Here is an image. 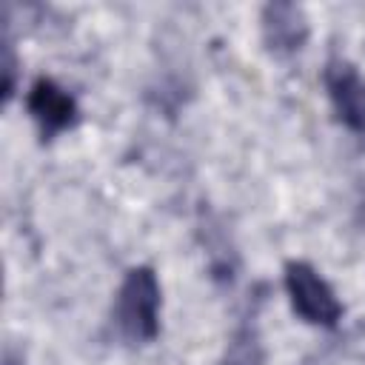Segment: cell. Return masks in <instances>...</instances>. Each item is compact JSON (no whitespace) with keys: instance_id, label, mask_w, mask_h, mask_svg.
<instances>
[{"instance_id":"obj_1","label":"cell","mask_w":365,"mask_h":365,"mask_svg":"<svg viewBox=\"0 0 365 365\" xmlns=\"http://www.w3.org/2000/svg\"><path fill=\"white\" fill-rule=\"evenodd\" d=\"M163 288L151 265H134L123 274L111 305V322L123 342L151 345L160 336Z\"/></svg>"},{"instance_id":"obj_2","label":"cell","mask_w":365,"mask_h":365,"mask_svg":"<svg viewBox=\"0 0 365 365\" xmlns=\"http://www.w3.org/2000/svg\"><path fill=\"white\" fill-rule=\"evenodd\" d=\"M282 288L291 302V311L314 328L334 331L342 322V302L334 285L305 259H288L282 268Z\"/></svg>"},{"instance_id":"obj_3","label":"cell","mask_w":365,"mask_h":365,"mask_svg":"<svg viewBox=\"0 0 365 365\" xmlns=\"http://www.w3.org/2000/svg\"><path fill=\"white\" fill-rule=\"evenodd\" d=\"M322 88L334 120L365 143V74L342 54H331L322 66Z\"/></svg>"},{"instance_id":"obj_4","label":"cell","mask_w":365,"mask_h":365,"mask_svg":"<svg viewBox=\"0 0 365 365\" xmlns=\"http://www.w3.org/2000/svg\"><path fill=\"white\" fill-rule=\"evenodd\" d=\"M23 106H26V114L31 117L43 143H51L54 137L71 131L80 123L77 97L48 74H40L29 83Z\"/></svg>"},{"instance_id":"obj_5","label":"cell","mask_w":365,"mask_h":365,"mask_svg":"<svg viewBox=\"0 0 365 365\" xmlns=\"http://www.w3.org/2000/svg\"><path fill=\"white\" fill-rule=\"evenodd\" d=\"M259 37L274 60H291L299 54L311 37V23L302 6L288 0H274L259 9Z\"/></svg>"},{"instance_id":"obj_6","label":"cell","mask_w":365,"mask_h":365,"mask_svg":"<svg viewBox=\"0 0 365 365\" xmlns=\"http://www.w3.org/2000/svg\"><path fill=\"white\" fill-rule=\"evenodd\" d=\"M220 365H265L262 339H259V328L254 322V314L245 317L234 328V334H231V339H228V345L222 351Z\"/></svg>"},{"instance_id":"obj_7","label":"cell","mask_w":365,"mask_h":365,"mask_svg":"<svg viewBox=\"0 0 365 365\" xmlns=\"http://www.w3.org/2000/svg\"><path fill=\"white\" fill-rule=\"evenodd\" d=\"M14 86H17V57H14L11 37L6 34L3 40V100H11Z\"/></svg>"}]
</instances>
